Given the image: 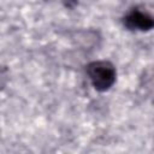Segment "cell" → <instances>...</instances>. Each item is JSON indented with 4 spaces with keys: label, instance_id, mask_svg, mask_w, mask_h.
Wrapping results in <instances>:
<instances>
[{
    "label": "cell",
    "instance_id": "cell-1",
    "mask_svg": "<svg viewBox=\"0 0 154 154\" xmlns=\"http://www.w3.org/2000/svg\"><path fill=\"white\" fill-rule=\"evenodd\" d=\"M85 75L91 87L100 93L108 91L117 82V69L109 60H93L85 65Z\"/></svg>",
    "mask_w": 154,
    "mask_h": 154
},
{
    "label": "cell",
    "instance_id": "cell-2",
    "mask_svg": "<svg viewBox=\"0 0 154 154\" xmlns=\"http://www.w3.org/2000/svg\"><path fill=\"white\" fill-rule=\"evenodd\" d=\"M122 23L125 29L130 31H140V32L150 31L154 26L153 16L143 6L131 7L123 16Z\"/></svg>",
    "mask_w": 154,
    "mask_h": 154
},
{
    "label": "cell",
    "instance_id": "cell-3",
    "mask_svg": "<svg viewBox=\"0 0 154 154\" xmlns=\"http://www.w3.org/2000/svg\"><path fill=\"white\" fill-rule=\"evenodd\" d=\"M76 45H78L83 49H90L97 46V42L100 41L99 32L96 30H79L75 31L72 36Z\"/></svg>",
    "mask_w": 154,
    "mask_h": 154
},
{
    "label": "cell",
    "instance_id": "cell-4",
    "mask_svg": "<svg viewBox=\"0 0 154 154\" xmlns=\"http://www.w3.org/2000/svg\"><path fill=\"white\" fill-rule=\"evenodd\" d=\"M10 81V70L6 65L0 64V91H2Z\"/></svg>",
    "mask_w": 154,
    "mask_h": 154
},
{
    "label": "cell",
    "instance_id": "cell-5",
    "mask_svg": "<svg viewBox=\"0 0 154 154\" xmlns=\"http://www.w3.org/2000/svg\"><path fill=\"white\" fill-rule=\"evenodd\" d=\"M0 131H1V130H0Z\"/></svg>",
    "mask_w": 154,
    "mask_h": 154
}]
</instances>
